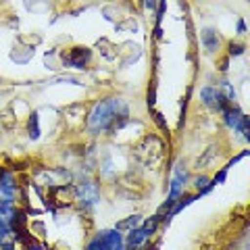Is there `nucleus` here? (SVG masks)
Here are the masks:
<instances>
[{
    "label": "nucleus",
    "instance_id": "obj_5",
    "mask_svg": "<svg viewBox=\"0 0 250 250\" xmlns=\"http://www.w3.org/2000/svg\"><path fill=\"white\" fill-rule=\"evenodd\" d=\"M202 44H205V48L208 52H215L219 48V40H217V34L213 29H205V31H202Z\"/></svg>",
    "mask_w": 250,
    "mask_h": 250
},
{
    "label": "nucleus",
    "instance_id": "obj_8",
    "mask_svg": "<svg viewBox=\"0 0 250 250\" xmlns=\"http://www.w3.org/2000/svg\"><path fill=\"white\" fill-rule=\"evenodd\" d=\"M242 52V46H233L231 44V54H240Z\"/></svg>",
    "mask_w": 250,
    "mask_h": 250
},
{
    "label": "nucleus",
    "instance_id": "obj_7",
    "mask_svg": "<svg viewBox=\"0 0 250 250\" xmlns=\"http://www.w3.org/2000/svg\"><path fill=\"white\" fill-rule=\"evenodd\" d=\"M208 186H210V184H208L207 177H198V179H196V188H198V190H208Z\"/></svg>",
    "mask_w": 250,
    "mask_h": 250
},
{
    "label": "nucleus",
    "instance_id": "obj_2",
    "mask_svg": "<svg viewBox=\"0 0 250 250\" xmlns=\"http://www.w3.org/2000/svg\"><path fill=\"white\" fill-rule=\"evenodd\" d=\"M85 250H123V238L119 231H100Z\"/></svg>",
    "mask_w": 250,
    "mask_h": 250
},
{
    "label": "nucleus",
    "instance_id": "obj_3",
    "mask_svg": "<svg viewBox=\"0 0 250 250\" xmlns=\"http://www.w3.org/2000/svg\"><path fill=\"white\" fill-rule=\"evenodd\" d=\"M90 59V50L88 48H73L71 52H69V57H65V61L69 62V65H73L77 69H83V65L88 62Z\"/></svg>",
    "mask_w": 250,
    "mask_h": 250
},
{
    "label": "nucleus",
    "instance_id": "obj_1",
    "mask_svg": "<svg viewBox=\"0 0 250 250\" xmlns=\"http://www.w3.org/2000/svg\"><path fill=\"white\" fill-rule=\"evenodd\" d=\"M125 121H127V104L121 98H111L94 106L88 125L94 131H106L121 127Z\"/></svg>",
    "mask_w": 250,
    "mask_h": 250
},
{
    "label": "nucleus",
    "instance_id": "obj_4",
    "mask_svg": "<svg viewBox=\"0 0 250 250\" xmlns=\"http://www.w3.org/2000/svg\"><path fill=\"white\" fill-rule=\"evenodd\" d=\"M77 194H80V198L85 207H92L94 202L98 200V190H96V186L94 184H83L77 188Z\"/></svg>",
    "mask_w": 250,
    "mask_h": 250
},
{
    "label": "nucleus",
    "instance_id": "obj_6",
    "mask_svg": "<svg viewBox=\"0 0 250 250\" xmlns=\"http://www.w3.org/2000/svg\"><path fill=\"white\" fill-rule=\"evenodd\" d=\"M140 223V217H129L127 221H123L117 225V229H129V228H136V225Z\"/></svg>",
    "mask_w": 250,
    "mask_h": 250
}]
</instances>
